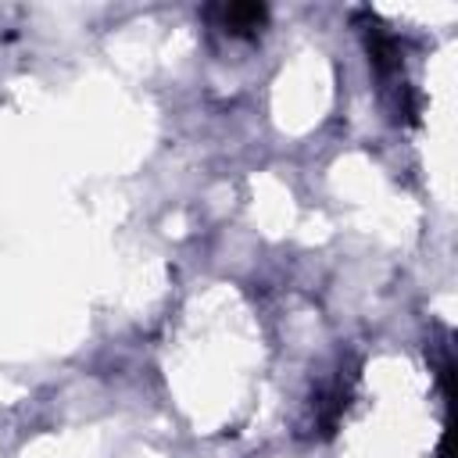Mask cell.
<instances>
[{"instance_id": "6da1fadb", "label": "cell", "mask_w": 458, "mask_h": 458, "mask_svg": "<svg viewBox=\"0 0 458 458\" xmlns=\"http://www.w3.org/2000/svg\"><path fill=\"white\" fill-rule=\"evenodd\" d=\"M265 18H268V11L261 4H229V7H222V25L236 36L258 32L265 25Z\"/></svg>"}]
</instances>
